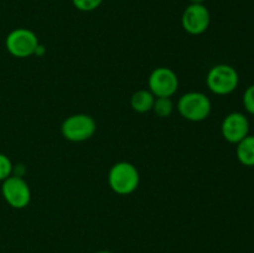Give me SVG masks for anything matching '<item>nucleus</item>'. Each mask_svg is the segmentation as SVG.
Masks as SVG:
<instances>
[{
    "label": "nucleus",
    "mask_w": 254,
    "mask_h": 253,
    "mask_svg": "<svg viewBox=\"0 0 254 253\" xmlns=\"http://www.w3.org/2000/svg\"><path fill=\"white\" fill-rule=\"evenodd\" d=\"M212 109L210 98L202 92H189L178 101V111L183 118L190 122H202L208 118Z\"/></svg>",
    "instance_id": "7ed1b4c3"
},
{
    "label": "nucleus",
    "mask_w": 254,
    "mask_h": 253,
    "mask_svg": "<svg viewBox=\"0 0 254 253\" xmlns=\"http://www.w3.org/2000/svg\"><path fill=\"white\" fill-rule=\"evenodd\" d=\"M189 1H190V4H203L206 0H189Z\"/></svg>",
    "instance_id": "dca6fc26"
},
{
    "label": "nucleus",
    "mask_w": 254,
    "mask_h": 253,
    "mask_svg": "<svg viewBox=\"0 0 254 253\" xmlns=\"http://www.w3.org/2000/svg\"><path fill=\"white\" fill-rule=\"evenodd\" d=\"M221 134L231 144H237L250 134V119L241 112H232L223 118Z\"/></svg>",
    "instance_id": "1a4fd4ad"
},
{
    "label": "nucleus",
    "mask_w": 254,
    "mask_h": 253,
    "mask_svg": "<svg viewBox=\"0 0 254 253\" xmlns=\"http://www.w3.org/2000/svg\"><path fill=\"white\" fill-rule=\"evenodd\" d=\"M140 175L135 165L129 161H118L108 173V184L118 195H130L138 189Z\"/></svg>",
    "instance_id": "f257e3e1"
},
{
    "label": "nucleus",
    "mask_w": 254,
    "mask_h": 253,
    "mask_svg": "<svg viewBox=\"0 0 254 253\" xmlns=\"http://www.w3.org/2000/svg\"><path fill=\"white\" fill-rule=\"evenodd\" d=\"M148 87L155 97L171 98L179 88L178 74L169 67H156L149 76Z\"/></svg>",
    "instance_id": "0eeeda50"
},
{
    "label": "nucleus",
    "mask_w": 254,
    "mask_h": 253,
    "mask_svg": "<svg viewBox=\"0 0 254 253\" xmlns=\"http://www.w3.org/2000/svg\"><path fill=\"white\" fill-rule=\"evenodd\" d=\"M210 24L211 14L205 4H189L181 15V26L190 35L203 34Z\"/></svg>",
    "instance_id": "6e6552de"
},
{
    "label": "nucleus",
    "mask_w": 254,
    "mask_h": 253,
    "mask_svg": "<svg viewBox=\"0 0 254 253\" xmlns=\"http://www.w3.org/2000/svg\"><path fill=\"white\" fill-rule=\"evenodd\" d=\"M1 193L7 205L17 210L25 208L31 201L29 184L19 175H10L2 181Z\"/></svg>",
    "instance_id": "423d86ee"
},
{
    "label": "nucleus",
    "mask_w": 254,
    "mask_h": 253,
    "mask_svg": "<svg viewBox=\"0 0 254 253\" xmlns=\"http://www.w3.org/2000/svg\"><path fill=\"white\" fill-rule=\"evenodd\" d=\"M206 84L212 93L217 96H227L237 89L240 84V74L231 64H216L208 71Z\"/></svg>",
    "instance_id": "f03ea898"
},
{
    "label": "nucleus",
    "mask_w": 254,
    "mask_h": 253,
    "mask_svg": "<svg viewBox=\"0 0 254 253\" xmlns=\"http://www.w3.org/2000/svg\"><path fill=\"white\" fill-rule=\"evenodd\" d=\"M94 253H112V252H109V251H97V252H94Z\"/></svg>",
    "instance_id": "f3484780"
},
{
    "label": "nucleus",
    "mask_w": 254,
    "mask_h": 253,
    "mask_svg": "<svg viewBox=\"0 0 254 253\" xmlns=\"http://www.w3.org/2000/svg\"><path fill=\"white\" fill-rule=\"evenodd\" d=\"M103 0H72V4L77 10L83 12H91L98 9Z\"/></svg>",
    "instance_id": "ddd939ff"
},
{
    "label": "nucleus",
    "mask_w": 254,
    "mask_h": 253,
    "mask_svg": "<svg viewBox=\"0 0 254 253\" xmlns=\"http://www.w3.org/2000/svg\"><path fill=\"white\" fill-rule=\"evenodd\" d=\"M154 101H155V96L149 89H139L131 96L130 106L133 111L138 113H146L153 109Z\"/></svg>",
    "instance_id": "9b49d317"
},
{
    "label": "nucleus",
    "mask_w": 254,
    "mask_h": 253,
    "mask_svg": "<svg viewBox=\"0 0 254 253\" xmlns=\"http://www.w3.org/2000/svg\"><path fill=\"white\" fill-rule=\"evenodd\" d=\"M151 111L160 118H168L174 112V103L168 97H155Z\"/></svg>",
    "instance_id": "f8f14e48"
},
{
    "label": "nucleus",
    "mask_w": 254,
    "mask_h": 253,
    "mask_svg": "<svg viewBox=\"0 0 254 253\" xmlns=\"http://www.w3.org/2000/svg\"><path fill=\"white\" fill-rule=\"evenodd\" d=\"M236 156L242 165L254 166V135L248 134L240 143L236 144Z\"/></svg>",
    "instance_id": "9d476101"
},
{
    "label": "nucleus",
    "mask_w": 254,
    "mask_h": 253,
    "mask_svg": "<svg viewBox=\"0 0 254 253\" xmlns=\"http://www.w3.org/2000/svg\"><path fill=\"white\" fill-rule=\"evenodd\" d=\"M242 103L246 112L251 116H254V84H251L246 88L242 97Z\"/></svg>",
    "instance_id": "4468645a"
},
{
    "label": "nucleus",
    "mask_w": 254,
    "mask_h": 253,
    "mask_svg": "<svg viewBox=\"0 0 254 253\" xmlns=\"http://www.w3.org/2000/svg\"><path fill=\"white\" fill-rule=\"evenodd\" d=\"M40 42L37 35L26 27H17L7 34L5 46L11 56L17 59H26L36 54Z\"/></svg>",
    "instance_id": "39448f33"
},
{
    "label": "nucleus",
    "mask_w": 254,
    "mask_h": 253,
    "mask_svg": "<svg viewBox=\"0 0 254 253\" xmlns=\"http://www.w3.org/2000/svg\"><path fill=\"white\" fill-rule=\"evenodd\" d=\"M97 130V123L89 114L78 113L67 117L61 124V133L64 139L81 143L91 139Z\"/></svg>",
    "instance_id": "20e7f679"
},
{
    "label": "nucleus",
    "mask_w": 254,
    "mask_h": 253,
    "mask_svg": "<svg viewBox=\"0 0 254 253\" xmlns=\"http://www.w3.org/2000/svg\"><path fill=\"white\" fill-rule=\"evenodd\" d=\"M12 174V163L5 154L0 153V181H4Z\"/></svg>",
    "instance_id": "2eb2a0df"
}]
</instances>
